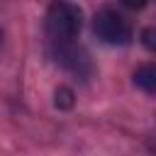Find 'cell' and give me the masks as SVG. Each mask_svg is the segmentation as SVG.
I'll use <instances>...</instances> for the list:
<instances>
[{
	"label": "cell",
	"instance_id": "obj_1",
	"mask_svg": "<svg viewBox=\"0 0 156 156\" xmlns=\"http://www.w3.org/2000/svg\"><path fill=\"white\" fill-rule=\"evenodd\" d=\"M83 27V10L73 0H54L46 7L44 29L54 44H71Z\"/></svg>",
	"mask_w": 156,
	"mask_h": 156
},
{
	"label": "cell",
	"instance_id": "obj_2",
	"mask_svg": "<svg viewBox=\"0 0 156 156\" xmlns=\"http://www.w3.org/2000/svg\"><path fill=\"white\" fill-rule=\"evenodd\" d=\"M93 32L100 41L112 46H124L132 41V24L112 7H102L93 17Z\"/></svg>",
	"mask_w": 156,
	"mask_h": 156
},
{
	"label": "cell",
	"instance_id": "obj_3",
	"mask_svg": "<svg viewBox=\"0 0 156 156\" xmlns=\"http://www.w3.org/2000/svg\"><path fill=\"white\" fill-rule=\"evenodd\" d=\"M54 46H56L54 56H56V61H58L66 71L78 73V76H88V73H90L93 66H90L88 54H85L83 49H76L73 41H71V44H54Z\"/></svg>",
	"mask_w": 156,
	"mask_h": 156
},
{
	"label": "cell",
	"instance_id": "obj_4",
	"mask_svg": "<svg viewBox=\"0 0 156 156\" xmlns=\"http://www.w3.org/2000/svg\"><path fill=\"white\" fill-rule=\"evenodd\" d=\"M134 85H139L144 93H156V66L154 63H146V66H139L134 71Z\"/></svg>",
	"mask_w": 156,
	"mask_h": 156
},
{
	"label": "cell",
	"instance_id": "obj_5",
	"mask_svg": "<svg viewBox=\"0 0 156 156\" xmlns=\"http://www.w3.org/2000/svg\"><path fill=\"white\" fill-rule=\"evenodd\" d=\"M54 105L58 110H71L76 105V93L68 88V85H58L56 93H54Z\"/></svg>",
	"mask_w": 156,
	"mask_h": 156
},
{
	"label": "cell",
	"instance_id": "obj_6",
	"mask_svg": "<svg viewBox=\"0 0 156 156\" xmlns=\"http://www.w3.org/2000/svg\"><path fill=\"white\" fill-rule=\"evenodd\" d=\"M141 41H144V46H146L149 51H154V49H156V32H154L151 27H146V29L141 32Z\"/></svg>",
	"mask_w": 156,
	"mask_h": 156
},
{
	"label": "cell",
	"instance_id": "obj_7",
	"mask_svg": "<svg viewBox=\"0 0 156 156\" xmlns=\"http://www.w3.org/2000/svg\"><path fill=\"white\" fill-rule=\"evenodd\" d=\"M124 7H129V10H141V7H146V2L149 0H119Z\"/></svg>",
	"mask_w": 156,
	"mask_h": 156
}]
</instances>
